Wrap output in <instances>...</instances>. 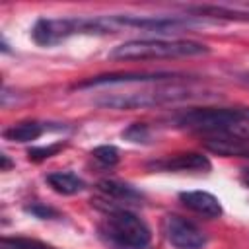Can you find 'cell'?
Wrapping results in <instances>:
<instances>
[{
	"mask_svg": "<svg viewBox=\"0 0 249 249\" xmlns=\"http://www.w3.org/2000/svg\"><path fill=\"white\" fill-rule=\"evenodd\" d=\"M177 124L181 128L210 136H231L249 142V115L245 109L230 107H198L185 111Z\"/></svg>",
	"mask_w": 249,
	"mask_h": 249,
	"instance_id": "cell-1",
	"label": "cell"
},
{
	"mask_svg": "<svg viewBox=\"0 0 249 249\" xmlns=\"http://www.w3.org/2000/svg\"><path fill=\"white\" fill-rule=\"evenodd\" d=\"M119 29L115 16L111 18H41L31 29V37L41 47H53L72 35H103Z\"/></svg>",
	"mask_w": 249,
	"mask_h": 249,
	"instance_id": "cell-2",
	"label": "cell"
},
{
	"mask_svg": "<svg viewBox=\"0 0 249 249\" xmlns=\"http://www.w3.org/2000/svg\"><path fill=\"white\" fill-rule=\"evenodd\" d=\"M210 49L204 43L191 39H132L115 47L109 56L117 60H152L206 54Z\"/></svg>",
	"mask_w": 249,
	"mask_h": 249,
	"instance_id": "cell-3",
	"label": "cell"
},
{
	"mask_svg": "<svg viewBox=\"0 0 249 249\" xmlns=\"http://www.w3.org/2000/svg\"><path fill=\"white\" fill-rule=\"evenodd\" d=\"M107 212L101 224V233L115 245L123 249H144L150 245V228L134 212L117 204H97Z\"/></svg>",
	"mask_w": 249,
	"mask_h": 249,
	"instance_id": "cell-4",
	"label": "cell"
},
{
	"mask_svg": "<svg viewBox=\"0 0 249 249\" xmlns=\"http://www.w3.org/2000/svg\"><path fill=\"white\" fill-rule=\"evenodd\" d=\"M196 95L191 88L185 86H160L156 89H142V91H128V93H113L97 99L95 103L99 107L107 109H146V107H156V105H165V103H175L183 101Z\"/></svg>",
	"mask_w": 249,
	"mask_h": 249,
	"instance_id": "cell-5",
	"label": "cell"
},
{
	"mask_svg": "<svg viewBox=\"0 0 249 249\" xmlns=\"http://www.w3.org/2000/svg\"><path fill=\"white\" fill-rule=\"evenodd\" d=\"M161 230H163L165 239L175 249H202L208 243L206 233L195 222H191L179 214L163 216Z\"/></svg>",
	"mask_w": 249,
	"mask_h": 249,
	"instance_id": "cell-6",
	"label": "cell"
},
{
	"mask_svg": "<svg viewBox=\"0 0 249 249\" xmlns=\"http://www.w3.org/2000/svg\"><path fill=\"white\" fill-rule=\"evenodd\" d=\"M177 74L173 72H121V74H101V76H91L84 82H78L74 88L76 89H86V88H99V86H115V84H132V82H165L173 80Z\"/></svg>",
	"mask_w": 249,
	"mask_h": 249,
	"instance_id": "cell-7",
	"label": "cell"
},
{
	"mask_svg": "<svg viewBox=\"0 0 249 249\" xmlns=\"http://www.w3.org/2000/svg\"><path fill=\"white\" fill-rule=\"evenodd\" d=\"M148 167L154 171H208L212 163L204 154L181 152V154H171V156L154 160L148 163Z\"/></svg>",
	"mask_w": 249,
	"mask_h": 249,
	"instance_id": "cell-8",
	"label": "cell"
},
{
	"mask_svg": "<svg viewBox=\"0 0 249 249\" xmlns=\"http://www.w3.org/2000/svg\"><path fill=\"white\" fill-rule=\"evenodd\" d=\"M179 200L189 210H193L204 218H220L224 212L220 200L206 191H183V193H179Z\"/></svg>",
	"mask_w": 249,
	"mask_h": 249,
	"instance_id": "cell-9",
	"label": "cell"
},
{
	"mask_svg": "<svg viewBox=\"0 0 249 249\" xmlns=\"http://www.w3.org/2000/svg\"><path fill=\"white\" fill-rule=\"evenodd\" d=\"M202 144L206 150H210L212 154H218V156L249 158V142L247 140H239V138H231V136H210V138H204Z\"/></svg>",
	"mask_w": 249,
	"mask_h": 249,
	"instance_id": "cell-10",
	"label": "cell"
},
{
	"mask_svg": "<svg viewBox=\"0 0 249 249\" xmlns=\"http://www.w3.org/2000/svg\"><path fill=\"white\" fill-rule=\"evenodd\" d=\"M99 193H103L111 200H121V202H140L144 196L138 189H134L128 183L115 181V179H103L97 183Z\"/></svg>",
	"mask_w": 249,
	"mask_h": 249,
	"instance_id": "cell-11",
	"label": "cell"
},
{
	"mask_svg": "<svg viewBox=\"0 0 249 249\" xmlns=\"http://www.w3.org/2000/svg\"><path fill=\"white\" fill-rule=\"evenodd\" d=\"M45 179H47V183L51 185V189H53L54 193L66 195V196L78 195V193H82V191L86 189L84 179L78 177V175L72 173V171H53V173H49Z\"/></svg>",
	"mask_w": 249,
	"mask_h": 249,
	"instance_id": "cell-12",
	"label": "cell"
},
{
	"mask_svg": "<svg viewBox=\"0 0 249 249\" xmlns=\"http://www.w3.org/2000/svg\"><path fill=\"white\" fill-rule=\"evenodd\" d=\"M45 124L43 123H37V121H23V123H18V124H12L10 128L4 130V138L10 140V142H33L37 140L43 132H45Z\"/></svg>",
	"mask_w": 249,
	"mask_h": 249,
	"instance_id": "cell-13",
	"label": "cell"
},
{
	"mask_svg": "<svg viewBox=\"0 0 249 249\" xmlns=\"http://www.w3.org/2000/svg\"><path fill=\"white\" fill-rule=\"evenodd\" d=\"M195 14L204 16V18H220V19H241L249 21V12L237 10V8H226V6H195L191 8Z\"/></svg>",
	"mask_w": 249,
	"mask_h": 249,
	"instance_id": "cell-14",
	"label": "cell"
},
{
	"mask_svg": "<svg viewBox=\"0 0 249 249\" xmlns=\"http://www.w3.org/2000/svg\"><path fill=\"white\" fill-rule=\"evenodd\" d=\"M2 247L4 249H56L49 243H43L39 239H29V237H2Z\"/></svg>",
	"mask_w": 249,
	"mask_h": 249,
	"instance_id": "cell-15",
	"label": "cell"
},
{
	"mask_svg": "<svg viewBox=\"0 0 249 249\" xmlns=\"http://www.w3.org/2000/svg\"><path fill=\"white\" fill-rule=\"evenodd\" d=\"M91 156L105 167H113L117 161H119V150L115 146H109V144H103V146H97L91 150Z\"/></svg>",
	"mask_w": 249,
	"mask_h": 249,
	"instance_id": "cell-16",
	"label": "cell"
},
{
	"mask_svg": "<svg viewBox=\"0 0 249 249\" xmlns=\"http://www.w3.org/2000/svg\"><path fill=\"white\" fill-rule=\"evenodd\" d=\"M64 148L62 142H56V144H49V146H35V148H29L27 150V158L33 160V161H43L51 156H54L56 152H60Z\"/></svg>",
	"mask_w": 249,
	"mask_h": 249,
	"instance_id": "cell-17",
	"label": "cell"
},
{
	"mask_svg": "<svg viewBox=\"0 0 249 249\" xmlns=\"http://www.w3.org/2000/svg\"><path fill=\"white\" fill-rule=\"evenodd\" d=\"M123 136L130 142H148L150 140V128L144 123H134L123 132Z\"/></svg>",
	"mask_w": 249,
	"mask_h": 249,
	"instance_id": "cell-18",
	"label": "cell"
},
{
	"mask_svg": "<svg viewBox=\"0 0 249 249\" xmlns=\"http://www.w3.org/2000/svg\"><path fill=\"white\" fill-rule=\"evenodd\" d=\"M23 210L27 214L35 216V218H41V220H49V218H56L58 216V210H54L53 206H45L43 202H31Z\"/></svg>",
	"mask_w": 249,
	"mask_h": 249,
	"instance_id": "cell-19",
	"label": "cell"
},
{
	"mask_svg": "<svg viewBox=\"0 0 249 249\" xmlns=\"http://www.w3.org/2000/svg\"><path fill=\"white\" fill-rule=\"evenodd\" d=\"M239 181L249 189V167H243V169L239 171Z\"/></svg>",
	"mask_w": 249,
	"mask_h": 249,
	"instance_id": "cell-20",
	"label": "cell"
},
{
	"mask_svg": "<svg viewBox=\"0 0 249 249\" xmlns=\"http://www.w3.org/2000/svg\"><path fill=\"white\" fill-rule=\"evenodd\" d=\"M0 160H2V171H8V169L12 167V161L8 160V156H6V154H2V156H0Z\"/></svg>",
	"mask_w": 249,
	"mask_h": 249,
	"instance_id": "cell-21",
	"label": "cell"
},
{
	"mask_svg": "<svg viewBox=\"0 0 249 249\" xmlns=\"http://www.w3.org/2000/svg\"><path fill=\"white\" fill-rule=\"evenodd\" d=\"M245 113H247V115H249V109H245Z\"/></svg>",
	"mask_w": 249,
	"mask_h": 249,
	"instance_id": "cell-22",
	"label": "cell"
}]
</instances>
